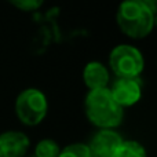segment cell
<instances>
[{
    "label": "cell",
    "instance_id": "1",
    "mask_svg": "<svg viewBox=\"0 0 157 157\" xmlns=\"http://www.w3.org/2000/svg\"><path fill=\"white\" fill-rule=\"evenodd\" d=\"M84 113L98 130H114L124 120V109L113 99L109 87L88 91L84 99Z\"/></svg>",
    "mask_w": 157,
    "mask_h": 157
},
{
    "label": "cell",
    "instance_id": "2",
    "mask_svg": "<svg viewBox=\"0 0 157 157\" xmlns=\"http://www.w3.org/2000/svg\"><path fill=\"white\" fill-rule=\"evenodd\" d=\"M116 24L128 39L141 40L155 29V14L139 0H121L116 11Z\"/></svg>",
    "mask_w": 157,
    "mask_h": 157
},
{
    "label": "cell",
    "instance_id": "3",
    "mask_svg": "<svg viewBox=\"0 0 157 157\" xmlns=\"http://www.w3.org/2000/svg\"><path fill=\"white\" fill-rule=\"evenodd\" d=\"M109 71L116 78H138L145 69L142 51L132 44H117L109 52Z\"/></svg>",
    "mask_w": 157,
    "mask_h": 157
},
{
    "label": "cell",
    "instance_id": "4",
    "mask_svg": "<svg viewBox=\"0 0 157 157\" xmlns=\"http://www.w3.org/2000/svg\"><path fill=\"white\" fill-rule=\"evenodd\" d=\"M15 114L26 127H36L48 113V99L39 88H25L15 99Z\"/></svg>",
    "mask_w": 157,
    "mask_h": 157
},
{
    "label": "cell",
    "instance_id": "5",
    "mask_svg": "<svg viewBox=\"0 0 157 157\" xmlns=\"http://www.w3.org/2000/svg\"><path fill=\"white\" fill-rule=\"evenodd\" d=\"M109 91L123 109L136 105L144 94L139 78H116L109 87Z\"/></svg>",
    "mask_w": 157,
    "mask_h": 157
},
{
    "label": "cell",
    "instance_id": "6",
    "mask_svg": "<svg viewBox=\"0 0 157 157\" xmlns=\"http://www.w3.org/2000/svg\"><path fill=\"white\" fill-rule=\"evenodd\" d=\"M124 139L116 130H98L87 144L91 157H116Z\"/></svg>",
    "mask_w": 157,
    "mask_h": 157
},
{
    "label": "cell",
    "instance_id": "7",
    "mask_svg": "<svg viewBox=\"0 0 157 157\" xmlns=\"http://www.w3.org/2000/svg\"><path fill=\"white\" fill-rule=\"evenodd\" d=\"M29 146V136L22 131L10 130L0 134V157H25Z\"/></svg>",
    "mask_w": 157,
    "mask_h": 157
},
{
    "label": "cell",
    "instance_id": "8",
    "mask_svg": "<svg viewBox=\"0 0 157 157\" xmlns=\"http://www.w3.org/2000/svg\"><path fill=\"white\" fill-rule=\"evenodd\" d=\"M83 81L88 91L108 88L110 83V71L101 61H91L83 69Z\"/></svg>",
    "mask_w": 157,
    "mask_h": 157
},
{
    "label": "cell",
    "instance_id": "9",
    "mask_svg": "<svg viewBox=\"0 0 157 157\" xmlns=\"http://www.w3.org/2000/svg\"><path fill=\"white\" fill-rule=\"evenodd\" d=\"M116 157H147L146 147L135 139L123 141Z\"/></svg>",
    "mask_w": 157,
    "mask_h": 157
},
{
    "label": "cell",
    "instance_id": "10",
    "mask_svg": "<svg viewBox=\"0 0 157 157\" xmlns=\"http://www.w3.org/2000/svg\"><path fill=\"white\" fill-rule=\"evenodd\" d=\"M61 152V146L57 141L51 138H44L39 141L35 146L33 157H58Z\"/></svg>",
    "mask_w": 157,
    "mask_h": 157
},
{
    "label": "cell",
    "instance_id": "11",
    "mask_svg": "<svg viewBox=\"0 0 157 157\" xmlns=\"http://www.w3.org/2000/svg\"><path fill=\"white\" fill-rule=\"evenodd\" d=\"M58 157H91V156H90V150L87 144L75 142V144L66 145L65 147H62Z\"/></svg>",
    "mask_w": 157,
    "mask_h": 157
},
{
    "label": "cell",
    "instance_id": "12",
    "mask_svg": "<svg viewBox=\"0 0 157 157\" xmlns=\"http://www.w3.org/2000/svg\"><path fill=\"white\" fill-rule=\"evenodd\" d=\"M7 2L21 11L32 13V11H37L43 6L44 0H7Z\"/></svg>",
    "mask_w": 157,
    "mask_h": 157
},
{
    "label": "cell",
    "instance_id": "13",
    "mask_svg": "<svg viewBox=\"0 0 157 157\" xmlns=\"http://www.w3.org/2000/svg\"><path fill=\"white\" fill-rule=\"evenodd\" d=\"M146 8H149L153 14H157V0H139Z\"/></svg>",
    "mask_w": 157,
    "mask_h": 157
},
{
    "label": "cell",
    "instance_id": "14",
    "mask_svg": "<svg viewBox=\"0 0 157 157\" xmlns=\"http://www.w3.org/2000/svg\"><path fill=\"white\" fill-rule=\"evenodd\" d=\"M155 28H157V14L155 15Z\"/></svg>",
    "mask_w": 157,
    "mask_h": 157
}]
</instances>
